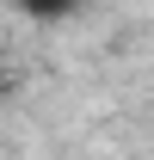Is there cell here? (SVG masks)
Here are the masks:
<instances>
[{"label":"cell","mask_w":154,"mask_h":160,"mask_svg":"<svg viewBox=\"0 0 154 160\" xmlns=\"http://www.w3.org/2000/svg\"><path fill=\"white\" fill-rule=\"evenodd\" d=\"M31 25H62V19H74L80 12V0H13Z\"/></svg>","instance_id":"6da1fadb"}]
</instances>
